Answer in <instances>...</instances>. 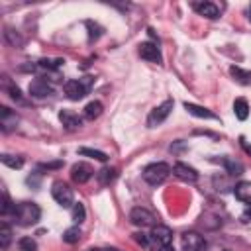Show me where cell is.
<instances>
[{"mask_svg":"<svg viewBox=\"0 0 251 251\" xmlns=\"http://www.w3.org/2000/svg\"><path fill=\"white\" fill-rule=\"evenodd\" d=\"M51 196L53 200L61 206V208H73L75 204V194H73V188L63 182V180H55L53 186H51Z\"/></svg>","mask_w":251,"mask_h":251,"instance_id":"cell-3","label":"cell"},{"mask_svg":"<svg viewBox=\"0 0 251 251\" xmlns=\"http://www.w3.org/2000/svg\"><path fill=\"white\" fill-rule=\"evenodd\" d=\"M192 8H194V10H196L200 16L208 18V20H216V18L220 16L218 6H216V4H212V2H196Z\"/></svg>","mask_w":251,"mask_h":251,"instance_id":"cell-15","label":"cell"},{"mask_svg":"<svg viewBox=\"0 0 251 251\" xmlns=\"http://www.w3.org/2000/svg\"><path fill=\"white\" fill-rule=\"evenodd\" d=\"M16 124H18V116H16V112H12L10 108L2 106V108H0V126H2V131H10V129H14Z\"/></svg>","mask_w":251,"mask_h":251,"instance_id":"cell-14","label":"cell"},{"mask_svg":"<svg viewBox=\"0 0 251 251\" xmlns=\"http://www.w3.org/2000/svg\"><path fill=\"white\" fill-rule=\"evenodd\" d=\"M247 18H249V22H251V4H249V10H247Z\"/></svg>","mask_w":251,"mask_h":251,"instance_id":"cell-36","label":"cell"},{"mask_svg":"<svg viewBox=\"0 0 251 251\" xmlns=\"http://www.w3.org/2000/svg\"><path fill=\"white\" fill-rule=\"evenodd\" d=\"M59 120L65 126L67 131H75V129H78L82 126V118L78 114H75L73 110H61L59 112Z\"/></svg>","mask_w":251,"mask_h":251,"instance_id":"cell-9","label":"cell"},{"mask_svg":"<svg viewBox=\"0 0 251 251\" xmlns=\"http://www.w3.org/2000/svg\"><path fill=\"white\" fill-rule=\"evenodd\" d=\"M173 173H175L180 180H184V182H196V180H198V173H196V169L188 167L186 163H175Z\"/></svg>","mask_w":251,"mask_h":251,"instance_id":"cell-13","label":"cell"},{"mask_svg":"<svg viewBox=\"0 0 251 251\" xmlns=\"http://www.w3.org/2000/svg\"><path fill=\"white\" fill-rule=\"evenodd\" d=\"M86 27L90 29V33H88V37H90V41L102 35V27H100L98 24H94V22H86Z\"/></svg>","mask_w":251,"mask_h":251,"instance_id":"cell-30","label":"cell"},{"mask_svg":"<svg viewBox=\"0 0 251 251\" xmlns=\"http://www.w3.org/2000/svg\"><path fill=\"white\" fill-rule=\"evenodd\" d=\"M51 92H53V88H51V84L45 78H35V80L29 82V94L33 98H45Z\"/></svg>","mask_w":251,"mask_h":251,"instance_id":"cell-12","label":"cell"},{"mask_svg":"<svg viewBox=\"0 0 251 251\" xmlns=\"http://www.w3.org/2000/svg\"><path fill=\"white\" fill-rule=\"evenodd\" d=\"M78 239H80V229H78L76 226H75V227H69V229L63 233V241H65V243H71V245H73V243H76Z\"/></svg>","mask_w":251,"mask_h":251,"instance_id":"cell-27","label":"cell"},{"mask_svg":"<svg viewBox=\"0 0 251 251\" xmlns=\"http://www.w3.org/2000/svg\"><path fill=\"white\" fill-rule=\"evenodd\" d=\"M151 241L153 243H157V245H161V247H169L171 245V241H173V231H171V227H167V226H161V224H157V226H153V229H151Z\"/></svg>","mask_w":251,"mask_h":251,"instance_id":"cell-8","label":"cell"},{"mask_svg":"<svg viewBox=\"0 0 251 251\" xmlns=\"http://www.w3.org/2000/svg\"><path fill=\"white\" fill-rule=\"evenodd\" d=\"M180 243H182V251H206L208 249L206 239L198 231H184L180 237Z\"/></svg>","mask_w":251,"mask_h":251,"instance_id":"cell-5","label":"cell"},{"mask_svg":"<svg viewBox=\"0 0 251 251\" xmlns=\"http://www.w3.org/2000/svg\"><path fill=\"white\" fill-rule=\"evenodd\" d=\"M169 175H171V167L167 163H151L143 169V180L151 186H157V184L165 182Z\"/></svg>","mask_w":251,"mask_h":251,"instance_id":"cell-2","label":"cell"},{"mask_svg":"<svg viewBox=\"0 0 251 251\" xmlns=\"http://www.w3.org/2000/svg\"><path fill=\"white\" fill-rule=\"evenodd\" d=\"M90 251H120V249H90Z\"/></svg>","mask_w":251,"mask_h":251,"instance_id":"cell-35","label":"cell"},{"mask_svg":"<svg viewBox=\"0 0 251 251\" xmlns=\"http://www.w3.org/2000/svg\"><path fill=\"white\" fill-rule=\"evenodd\" d=\"M0 159H2V163H4L6 167H12V169H22V167H24V159H22V157H14V155L4 153Z\"/></svg>","mask_w":251,"mask_h":251,"instance_id":"cell-24","label":"cell"},{"mask_svg":"<svg viewBox=\"0 0 251 251\" xmlns=\"http://www.w3.org/2000/svg\"><path fill=\"white\" fill-rule=\"evenodd\" d=\"M229 73H231V76H233L237 82H241V84H249V82H251V75L245 73V71H241L239 67H231Z\"/></svg>","mask_w":251,"mask_h":251,"instance_id":"cell-25","label":"cell"},{"mask_svg":"<svg viewBox=\"0 0 251 251\" xmlns=\"http://www.w3.org/2000/svg\"><path fill=\"white\" fill-rule=\"evenodd\" d=\"M78 155H84V157H92L96 161H108V155L104 151H98V149H88V147H80L78 149Z\"/></svg>","mask_w":251,"mask_h":251,"instance_id":"cell-20","label":"cell"},{"mask_svg":"<svg viewBox=\"0 0 251 251\" xmlns=\"http://www.w3.org/2000/svg\"><path fill=\"white\" fill-rule=\"evenodd\" d=\"M129 222L133 224V226H139V227H153V226H157L155 222H157V218H155V214L153 212H149L147 208H133L131 212H129Z\"/></svg>","mask_w":251,"mask_h":251,"instance_id":"cell-7","label":"cell"},{"mask_svg":"<svg viewBox=\"0 0 251 251\" xmlns=\"http://www.w3.org/2000/svg\"><path fill=\"white\" fill-rule=\"evenodd\" d=\"M12 216L18 226H33L39 222L41 210L35 202H20V204H14Z\"/></svg>","mask_w":251,"mask_h":251,"instance_id":"cell-1","label":"cell"},{"mask_svg":"<svg viewBox=\"0 0 251 251\" xmlns=\"http://www.w3.org/2000/svg\"><path fill=\"white\" fill-rule=\"evenodd\" d=\"M233 114H235L237 120H245L249 116V104H247L245 98H235V102H233Z\"/></svg>","mask_w":251,"mask_h":251,"instance_id":"cell-19","label":"cell"},{"mask_svg":"<svg viewBox=\"0 0 251 251\" xmlns=\"http://www.w3.org/2000/svg\"><path fill=\"white\" fill-rule=\"evenodd\" d=\"M241 220H243V222H249V220H251V204H249V206L245 208V212H243Z\"/></svg>","mask_w":251,"mask_h":251,"instance_id":"cell-33","label":"cell"},{"mask_svg":"<svg viewBox=\"0 0 251 251\" xmlns=\"http://www.w3.org/2000/svg\"><path fill=\"white\" fill-rule=\"evenodd\" d=\"M88 88H90V76H86V80L78 78V80H67L63 90L65 94L71 98V100H80L88 94Z\"/></svg>","mask_w":251,"mask_h":251,"instance_id":"cell-4","label":"cell"},{"mask_svg":"<svg viewBox=\"0 0 251 251\" xmlns=\"http://www.w3.org/2000/svg\"><path fill=\"white\" fill-rule=\"evenodd\" d=\"M116 175H118L116 169H100V171L96 173V178L100 180V184H110V182L116 178Z\"/></svg>","mask_w":251,"mask_h":251,"instance_id":"cell-21","label":"cell"},{"mask_svg":"<svg viewBox=\"0 0 251 251\" xmlns=\"http://www.w3.org/2000/svg\"><path fill=\"white\" fill-rule=\"evenodd\" d=\"M184 110H186L188 114L196 116V118H204V120H216V116H214V114H212L208 108L198 106V104H192V102H184Z\"/></svg>","mask_w":251,"mask_h":251,"instance_id":"cell-16","label":"cell"},{"mask_svg":"<svg viewBox=\"0 0 251 251\" xmlns=\"http://www.w3.org/2000/svg\"><path fill=\"white\" fill-rule=\"evenodd\" d=\"M233 194H235V198L241 200V202H251V182H249V180L237 182L235 188H233Z\"/></svg>","mask_w":251,"mask_h":251,"instance_id":"cell-17","label":"cell"},{"mask_svg":"<svg viewBox=\"0 0 251 251\" xmlns=\"http://www.w3.org/2000/svg\"><path fill=\"white\" fill-rule=\"evenodd\" d=\"M139 55H141V59H145L149 63H161V51L151 41H145L139 45Z\"/></svg>","mask_w":251,"mask_h":251,"instance_id":"cell-11","label":"cell"},{"mask_svg":"<svg viewBox=\"0 0 251 251\" xmlns=\"http://www.w3.org/2000/svg\"><path fill=\"white\" fill-rule=\"evenodd\" d=\"M173 106H175V102L169 98V100H165L163 104H159L157 108H153V110H151V114H149V118H147V126H149V127H155V126L163 124V122L169 118V114H171Z\"/></svg>","mask_w":251,"mask_h":251,"instance_id":"cell-6","label":"cell"},{"mask_svg":"<svg viewBox=\"0 0 251 251\" xmlns=\"http://www.w3.org/2000/svg\"><path fill=\"white\" fill-rule=\"evenodd\" d=\"M133 239L143 247H149V243H151V235H147V233H133Z\"/></svg>","mask_w":251,"mask_h":251,"instance_id":"cell-32","label":"cell"},{"mask_svg":"<svg viewBox=\"0 0 251 251\" xmlns=\"http://www.w3.org/2000/svg\"><path fill=\"white\" fill-rule=\"evenodd\" d=\"M61 63H65L63 59H41L39 61V67H45V69H57Z\"/></svg>","mask_w":251,"mask_h":251,"instance_id":"cell-31","label":"cell"},{"mask_svg":"<svg viewBox=\"0 0 251 251\" xmlns=\"http://www.w3.org/2000/svg\"><path fill=\"white\" fill-rule=\"evenodd\" d=\"M18 247H20V251H37V243L31 237H22L18 241Z\"/></svg>","mask_w":251,"mask_h":251,"instance_id":"cell-28","label":"cell"},{"mask_svg":"<svg viewBox=\"0 0 251 251\" xmlns=\"http://www.w3.org/2000/svg\"><path fill=\"white\" fill-rule=\"evenodd\" d=\"M4 88L10 92V96H12V100H18V102H24V98H22V92H20V88L18 86H14V84H10L8 80H6V84H4Z\"/></svg>","mask_w":251,"mask_h":251,"instance_id":"cell-29","label":"cell"},{"mask_svg":"<svg viewBox=\"0 0 251 251\" xmlns=\"http://www.w3.org/2000/svg\"><path fill=\"white\" fill-rule=\"evenodd\" d=\"M71 216H73V222H75V224H80V222H84V218H86V210H84V204H80V202H75V204H73V208H71Z\"/></svg>","mask_w":251,"mask_h":251,"instance_id":"cell-22","label":"cell"},{"mask_svg":"<svg viewBox=\"0 0 251 251\" xmlns=\"http://www.w3.org/2000/svg\"><path fill=\"white\" fill-rule=\"evenodd\" d=\"M226 251H227V249H226Z\"/></svg>","mask_w":251,"mask_h":251,"instance_id":"cell-37","label":"cell"},{"mask_svg":"<svg viewBox=\"0 0 251 251\" xmlns=\"http://www.w3.org/2000/svg\"><path fill=\"white\" fill-rule=\"evenodd\" d=\"M12 241V227L8 224H0V247L6 249Z\"/></svg>","mask_w":251,"mask_h":251,"instance_id":"cell-23","label":"cell"},{"mask_svg":"<svg viewBox=\"0 0 251 251\" xmlns=\"http://www.w3.org/2000/svg\"><path fill=\"white\" fill-rule=\"evenodd\" d=\"M43 169H57V167H61V163H47V165H41Z\"/></svg>","mask_w":251,"mask_h":251,"instance_id":"cell-34","label":"cell"},{"mask_svg":"<svg viewBox=\"0 0 251 251\" xmlns=\"http://www.w3.org/2000/svg\"><path fill=\"white\" fill-rule=\"evenodd\" d=\"M90 176H92L90 165H86V163H75V165L71 167V178H73L75 182L84 184L86 180H90Z\"/></svg>","mask_w":251,"mask_h":251,"instance_id":"cell-10","label":"cell"},{"mask_svg":"<svg viewBox=\"0 0 251 251\" xmlns=\"http://www.w3.org/2000/svg\"><path fill=\"white\" fill-rule=\"evenodd\" d=\"M102 110H104L102 102L92 100V102H88V104L84 106V118H86V120H96V118L102 114Z\"/></svg>","mask_w":251,"mask_h":251,"instance_id":"cell-18","label":"cell"},{"mask_svg":"<svg viewBox=\"0 0 251 251\" xmlns=\"http://www.w3.org/2000/svg\"><path fill=\"white\" fill-rule=\"evenodd\" d=\"M224 165H226L227 173H229V175H233V176L243 173V165H241L239 161H233V159H224Z\"/></svg>","mask_w":251,"mask_h":251,"instance_id":"cell-26","label":"cell"}]
</instances>
